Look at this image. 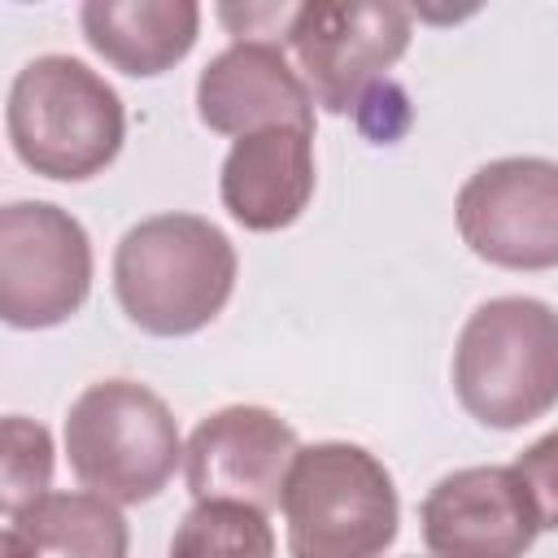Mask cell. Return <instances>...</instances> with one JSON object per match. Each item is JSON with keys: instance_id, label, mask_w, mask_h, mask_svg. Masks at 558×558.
Segmentation results:
<instances>
[{"instance_id": "cell-13", "label": "cell", "mask_w": 558, "mask_h": 558, "mask_svg": "<svg viewBox=\"0 0 558 558\" xmlns=\"http://www.w3.org/2000/svg\"><path fill=\"white\" fill-rule=\"evenodd\" d=\"M83 39L96 57L131 78H157L179 65L201 35V4L192 0H83Z\"/></svg>"}, {"instance_id": "cell-12", "label": "cell", "mask_w": 558, "mask_h": 558, "mask_svg": "<svg viewBox=\"0 0 558 558\" xmlns=\"http://www.w3.org/2000/svg\"><path fill=\"white\" fill-rule=\"evenodd\" d=\"M314 131L270 126L240 135L218 170L222 209L244 231H283L292 227L314 196Z\"/></svg>"}, {"instance_id": "cell-4", "label": "cell", "mask_w": 558, "mask_h": 558, "mask_svg": "<svg viewBox=\"0 0 558 558\" xmlns=\"http://www.w3.org/2000/svg\"><path fill=\"white\" fill-rule=\"evenodd\" d=\"M279 510L292 558H379L401 523L388 466L349 440L301 445Z\"/></svg>"}, {"instance_id": "cell-17", "label": "cell", "mask_w": 558, "mask_h": 558, "mask_svg": "<svg viewBox=\"0 0 558 558\" xmlns=\"http://www.w3.org/2000/svg\"><path fill=\"white\" fill-rule=\"evenodd\" d=\"M510 471L519 475V484L536 510L541 532H554L558 527V432H545L541 440H532L510 462Z\"/></svg>"}, {"instance_id": "cell-9", "label": "cell", "mask_w": 558, "mask_h": 558, "mask_svg": "<svg viewBox=\"0 0 558 558\" xmlns=\"http://www.w3.org/2000/svg\"><path fill=\"white\" fill-rule=\"evenodd\" d=\"M301 453L296 432L266 405H222L183 445V480L196 501H240L275 510Z\"/></svg>"}, {"instance_id": "cell-2", "label": "cell", "mask_w": 558, "mask_h": 558, "mask_svg": "<svg viewBox=\"0 0 558 558\" xmlns=\"http://www.w3.org/2000/svg\"><path fill=\"white\" fill-rule=\"evenodd\" d=\"M4 126L26 170L57 183H83L122 153L126 109L92 65L44 52L13 74Z\"/></svg>"}, {"instance_id": "cell-8", "label": "cell", "mask_w": 558, "mask_h": 558, "mask_svg": "<svg viewBox=\"0 0 558 558\" xmlns=\"http://www.w3.org/2000/svg\"><path fill=\"white\" fill-rule=\"evenodd\" d=\"M462 244L501 270L558 266V161L497 157L466 174L453 201Z\"/></svg>"}, {"instance_id": "cell-5", "label": "cell", "mask_w": 558, "mask_h": 558, "mask_svg": "<svg viewBox=\"0 0 558 558\" xmlns=\"http://www.w3.org/2000/svg\"><path fill=\"white\" fill-rule=\"evenodd\" d=\"M65 458L87 493L113 506H140L183 466V436L170 405L148 384L100 379L70 401Z\"/></svg>"}, {"instance_id": "cell-18", "label": "cell", "mask_w": 558, "mask_h": 558, "mask_svg": "<svg viewBox=\"0 0 558 558\" xmlns=\"http://www.w3.org/2000/svg\"><path fill=\"white\" fill-rule=\"evenodd\" d=\"M353 118H357L362 135H371V144H397L405 135V126H410V100H405V92L397 83L384 78L357 100Z\"/></svg>"}, {"instance_id": "cell-6", "label": "cell", "mask_w": 558, "mask_h": 558, "mask_svg": "<svg viewBox=\"0 0 558 558\" xmlns=\"http://www.w3.org/2000/svg\"><path fill=\"white\" fill-rule=\"evenodd\" d=\"M92 240L52 201L0 209V318L13 331H48L74 318L92 292Z\"/></svg>"}, {"instance_id": "cell-7", "label": "cell", "mask_w": 558, "mask_h": 558, "mask_svg": "<svg viewBox=\"0 0 558 558\" xmlns=\"http://www.w3.org/2000/svg\"><path fill=\"white\" fill-rule=\"evenodd\" d=\"M288 48L314 105L353 113L410 48V9L388 0H314L296 9Z\"/></svg>"}, {"instance_id": "cell-14", "label": "cell", "mask_w": 558, "mask_h": 558, "mask_svg": "<svg viewBox=\"0 0 558 558\" xmlns=\"http://www.w3.org/2000/svg\"><path fill=\"white\" fill-rule=\"evenodd\" d=\"M131 527L96 493H44L4 519L0 558H126Z\"/></svg>"}, {"instance_id": "cell-10", "label": "cell", "mask_w": 558, "mask_h": 558, "mask_svg": "<svg viewBox=\"0 0 558 558\" xmlns=\"http://www.w3.org/2000/svg\"><path fill=\"white\" fill-rule=\"evenodd\" d=\"M432 558H523L536 536V510L510 466H462L440 475L418 506Z\"/></svg>"}, {"instance_id": "cell-15", "label": "cell", "mask_w": 558, "mask_h": 558, "mask_svg": "<svg viewBox=\"0 0 558 558\" xmlns=\"http://www.w3.org/2000/svg\"><path fill=\"white\" fill-rule=\"evenodd\" d=\"M170 558H275V527L257 506L196 501L170 536Z\"/></svg>"}, {"instance_id": "cell-1", "label": "cell", "mask_w": 558, "mask_h": 558, "mask_svg": "<svg viewBox=\"0 0 558 558\" xmlns=\"http://www.w3.org/2000/svg\"><path fill=\"white\" fill-rule=\"evenodd\" d=\"M235 244L201 214H153L113 248V296L122 314L161 340L196 336L235 292Z\"/></svg>"}, {"instance_id": "cell-3", "label": "cell", "mask_w": 558, "mask_h": 558, "mask_svg": "<svg viewBox=\"0 0 558 558\" xmlns=\"http://www.w3.org/2000/svg\"><path fill=\"white\" fill-rule=\"evenodd\" d=\"M453 397L493 432L545 418L558 405V310L536 296L475 305L453 344Z\"/></svg>"}, {"instance_id": "cell-11", "label": "cell", "mask_w": 558, "mask_h": 558, "mask_svg": "<svg viewBox=\"0 0 558 558\" xmlns=\"http://www.w3.org/2000/svg\"><path fill=\"white\" fill-rule=\"evenodd\" d=\"M196 118L235 140L270 126L314 131V96L283 48L235 39L196 74Z\"/></svg>"}, {"instance_id": "cell-16", "label": "cell", "mask_w": 558, "mask_h": 558, "mask_svg": "<svg viewBox=\"0 0 558 558\" xmlns=\"http://www.w3.org/2000/svg\"><path fill=\"white\" fill-rule=\"evenodd\" d=\"M52 480V436L44 423L9 414L4 418V453H0V501L4 519L17 514L22 506L39 501Z\"/></svg>"}]
</instances>
